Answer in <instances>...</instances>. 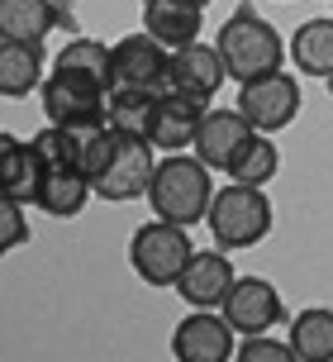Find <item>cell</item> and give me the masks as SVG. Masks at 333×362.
I'll return each instance as SVG.
<instances>
[{
  "label": "cell",
  "instance_id": "cell-24",
  "mask_svg": "<svg viewBox=\"0 0 333 362\" xmlns=\"http://www.w3.org/2000/svg\"><path fill=\"white\" fill-rule=\"evenodd\" d=\"M152 100L148 90H110L105 95V119L114 129H133V134H143L148 129V115H152Z\"/></svg>",
  "mask_w": 333,
  "mask_h": 362
},
{
  "label": "cell",
  "instance_id": "cell-20",
  "mask_svg": "<svg viewBox=\"0 0 333 362\" xmlns=\"http://www.w3.org/2000/svg\"><path fill=\"white\" fill-rule=\"evenodd\" d=\"M300 362H333V310L329 305H310L291 320V339Z\"/></svg>",
  "mask_w": 333,
  "mask_h": 362
},
{
  "label": "cell",
  "instance_id": "cell-1",
  "mask_svg": "<svg viewBox=\"0 0 333 362\" xmlns=\"http://www.w3.org/2000/svg\"><path fill=\"white\" fill-rule=\"evenodd\" d=\"M152 167H157V148L133 134V129H114L110 119L86 134V148H81V172L91 177V191L100 200H138L148 196V181H152Z\"/></svg>",
  "mask_w": 333,
  "mask_h": 362
},
{
  "label": "cell",
  "instance_id": "cell-15",
  "mask_svg": "<svg viewBox=\"0 0 333 362\" xmlns=\"http://www.w3.org/2000/svg\"><path fill=\"white\" fill-rule=\"evenodd\" d=\"M57 24L72 29V10L53 0H0V43H43Z\"/></svg>",
  "mask_w": 333,
  "mask_h": 362
},
{
  "label": "cell",
  "instance_id": "cell-25",
  "mask_svg": "<svg viewBox=\"0 0 333 362\" xmlns=\"http://www.w3.org/2000/svg\"><path fill=\"white\" fill-rule=\"evenodd\" d=\"M234 362H300V358H296V348H291V344H277L272 334H253V339H243V344H238Z\"/></svg>",
  "mask_w": 333,
  "mask_h": 362
},
{
  "label": "cell",
  "instance_id": "cell-11",
  "mask_svg": "<svg viewBox=\"0 0 333 362\" xmlns=\"http://www.w3.org/2000/svg\"><path fill=\"white\" fill-rule=\"evenodd\" d=\"M234 353H238V344H234V329L224 315L195 310L171 329V358L176 362H229Z\"/></svg>",
  "mask_w": 333,
  "mask_h": 362
},
{
  "label": "cell",
  "instance_id": "cell-3",
  "mask_svg": "<svg viewBox=\"0 0 333 362\" xmlns=\"http://www.w3.org/2000/svg\"><path fill=\"white\" fill-rule=\"evenodd\" d=\"M214 48L224 57V72L229 81H258L267 72H281V62H286V43L281 34L258 15V10H234V15L219 24V38H214Z\"/></svg>",
  "mask_w": 333,
  "mask_h": 362
},
{
  "label": "cell",
  "instance_id": "cell-27",
  "mask_svg": "<svg viewBox=\"0 0 333 362\" xmlns=\"http://www.w3.org/2000/svg\"><path fill=\"white\" fill-rule=\"evenodd\" d=\"M15 144H19L15 134H5V129H0V167H5V158H10V148H15Z\"/></svg>",
  "mask_w": 333,
  "mask_h": 362
},
{
  "label": "cell",
  "instance_id": "cell-18",
  "mask_svg": "<svg viewBox=\"0 0 333 362\" xmlns=\"http://www.w3.org/2000/svg\"><path fill=\"white\" fill-rule=\"evenodd\" d=\"M286 53L296 57V72H305V76H324V81H329V76H333V15L305 19L296 34H291Z\"/></svg>",
  "mask_w": 333,
  "mask_h": 362
},
{
  "label": "cell",
  "instance_id": "cell-2",
  "mask_svg": "<svg viewBox=\"0 0 333 362\" xmlns=\"http://www.w3.org/2000/svg\"><path fill=\"white\" fill-rule=\"evenodd\" d=\"M210 200H214V181H210V167L200 158H190V153H162L157 158L148 181V205L157 219L190 229L210 215Z\"/></svg>",
  "mask_w": 333,
  "mask_h": 362
},
{
  "label": "cell",
  "instance_id": "cell-17",
  "mask_svg": "<svg viewBox=\"0 0 333 362\" xmlns=\"http://www.w3.org/2000/svg\"><path fill=\"white\" fill-rule=\"evenodd\" d=\"M91 177L81 167H57V163H43V186H38V210L53 219H72L86 210L91 200Z\"/></svg>",
  "mask_w": 333,
  "mask_h": 362
},
{
  "label": "cell",
  "instance_id": "cell-5",
  "mask_svg": "<svg viewBox=\"0 0 333 362\" xmlns=\"http://www.w3.org/2000/svg\"><path fill=\"white\" fill-rule=\"evenodd\" d=\"M190 238H186L181 224H166V219H152V224H138L129 238V267L148 281V286H176L181 267L190 262Z\"/></svg>",
  "mask_w": 333,
  "mask_h": 362
},
{
  "label": "cell",
  "instance_id": "cell-19",
  "mask_svg": "<svg viewBox=\"0 0 333 362\" xmlns=\"http://www.w3.org/2000/svg\"><path fill=\"white\" fill-rule=\"evenodd\" d=\"M43 86V43H0V95L19 100Z\"/></svg>",
  "mask_w": 333,
  "mask_h": 362
},
{
  "label": "cell",
  "instance_id": "cell-22",
  "mask_svg": "<svg viewBox=\"0 0 333 362\" xmlns=\"http://www.w3.org/2000/svg\"><path fill=\"white\" fill-rule=\"evenodd\" d=\"M53 72L81 76V81H95L100 90H110V48L95 43V38H86V34H76V38H67V48L53 57Z\"/></svg>",
  "mask_w": 333,
  "mask_h": 362
},
{
  "label": "cell",
  "instance_id": "cell-23",
  "mask_svg": "<svg viewBox=\"0 0 333 362\" xmlns=\"http://www.w3.org/2000/svg\"><path fill=\"white\" fill-rule=\"evenodd\" d=\"M277 167H281V153L272 144V134H253L238 148V158L229 163V177L243 181V186H267V181L277 177Z\"/></svg>",
  "mask_w": 333,
  "mask_h": 362
},
{
  "label": "cell",
  "instance_id": "cell-10",
  "mask_svg": "<svg viewBox=\"0 0 333 362\" xmlns=\"http://www.w3.org/2000/svg\"><path fill=\"white\" fill-rule=\"evenodd\" d=\"M253 134H258V129L238 115V105H234V110H229V105H214V110L205 105L200 129H195V144H190V148H195V158H200L210 172H229V163L238 158V148L248 144Z\"/></svg>",
  "mask_w": 333,
  "mask_h": 362
},
{
  "label": "cell",
  "instance_id": "cell-12",
  "mask_svg": "<svg viewBox=\"0 0 333 362\" xmlns=\"http://www.w3.org/2000/svg\"><path fill=\"white\" fill-rule=\"evenodd\" d=\"M224 81H229V72H224V57L214 43L195 38V43H186V48L171 53V90L176 95L195 100V105H210Z\"/></svg>",
  "mask_w": 333,
  "mask_h": 362
},
{
  "label": "cell",
  "instance_id": "cell-6",
  "mask_svg": "<svg viewBox=\"0 0 333 362\" xmlns=\"http://www.w3.org/2000/svg\"><path fill=\"white\" fill-rule=\"evenodd\" d=\"M110 90H171V48H162L152 34H129L110 48Z\"/></svg>",
  "mask_w": 333,
  "mask_h": 362
},
{
  "label": "cell",
  "instance_id": "cell-29",
  "mask_svg": "<svg viewBox=\"0 0 333 362\" xmlns=\"http://www.w3.org/2000/svg\"><path fill=\"white\" fill-rule=\"evenodd\" d=\"M329 90H333V76H329Z\"/></svg>",
  "mask_w": 333,
  "mask_h": 362
},
{
  "label": "cell",
  "instance_id": "cell-13",
  "mask_svg": "<svg viewBox=\"0 0 333 362\" xmlns=\"http://www.w3.org/2000/svg\"><path fill=\"white\" fill-rule=\"evenodd\" d=\"M200 115H205V105L186 100V95H176V90H166V95H157V100H152V115H148L143 139H148L157 153H186V148L195 144Z\"/></svg>",
  "mask_w": 333,
  "mask_h": 362
},
{
  "label": "cell",
  "instance_id": "cell-21",
  "mask_svg": "<svg viewBox=\"0 0 333 362\" xmlns=\"http://www.w3.org/2000/svg\"><path fill=\"white\" fill-rule=\"evenodd\" d=\"M38 186H43V158H38L34 144L19 139L10 148L5 167H0V196L19 200V205H38Z\"/></svg>",
  "mask_w": 333,
  "mask_h": 362
},
{
  "label": "cell",
  "instance_id": "cell-28",
  "mask_svg": "<svg viewBox=\"0 0 333 362\" xmlns=\"http://www.w3.org/2000/svg\"><path fill=\"white\" fill-rule=\"evenodd\" d=\"M195 5H210V0H195Z\"/></svg>",
  "mask_w": 333,
  "mask_h": 362
},
{
  "label": "cell",
  "instance_id": "cell-14",
  "mask_svg": "<svg viewBox=\"0 0 333 362\" xmlns=\"http://www.w3.org/2000/svg\"><path fill=\"white\" fill-rule=\"evenodd\" d=\"M234 276L238 272L229 267L224 248H210V253H190V262L176 276V291H181V300L190 310H219V300L234 286Z\"/></svg>",
  "mask_w": 333,
  "mask_h": 362
},
{
  "label": "cell",
  "instance_id": "cell-26",
  "mask_svg": "<svg viewBox=\"0 0 333 362\" xmlns=\"http://www.w3.org/2000/svg\"><path fill=\"white\" fill-rule=\"evenodd\" d=\"M29 238V219H24V205L10 196H0V257L15 253L19 243Z\"/></svg>",
  "mask_w": 333,
  "mask_h": 362
},
{
  "label": "cell",
  "instance_id": "cell-16",
  "mask_svg": "<svg viewBox=\"0 0 333 362\" xmlns=\"http://www.w3.org/2000/svg\"><path fill=\"white\" fill-rule=\"evenodd\" d=\"M205 5L195 0H143V34H152L162 48H186L200 38Z\"/></svg>",
  "mask_w": 333,
  "mask_h": 362
},
{
  "label": "cell",
  "instance_id": "cell-7",
  "mask_svg": "<svg viewBox=\"0 0 333 362\" xmlns=\"http://www.w3.org/2000/svg\"><path fill=\"white\" fill-rule=\"evenodd\" d=\"M238 115L258 134H281L300 115V86L296 76L286 72H267L258 81H243L238 86Z\"/></svg>",
  "mask_w": 333,
  "mask_h": 362
},
{
  "label": "cell",
  "instance_id": "cell-8",
  "mask_svg": "<svg viewBox=\"0 0 333 362\" xmlns=\"http://www.w3.org/2000/svg\"><path fill=\"white\" fill-rule=\"evenodd\" d=\"M219 315L229 320L234 334L253 339V334H272V325L286 310H281V291L267 276H234L229 296L219 300Z\"/></svg>",
  "mask_w": 333,
  "mask_h": 362
},
{
  "label": "cell",
  "instance_id": "cell-9",
  "mask_svg": "<svg viewBox=\"0 0 333 362\" xmlns=\"http://www.w3.org/2000/svg\"><path fill=\"white\" fill-rule=\"evenodd\" d=\"M105 95L110 90H100L95 81H81V76H67V72H53L38 86L48 124H100L105 119Z\"/></svg>",
  "mask_w": 333,
  "mask_h": 362
},
{
  "label": "cell",
  "instance_id": "cell-4",
  "mask_svg": "<svg viewBox=\"0 0 333 362\" xmlns=\"http://www.w3.org/2000/svg\"><path fill=\"white\" fill-rule=\"evenodd\" d=\"M210 234H214V248L224 253H238V248H258L262 238L272 234V200L262 196V186H219L214 200H210Z\"/></svg>",
  "mask_w": 333,
  "mask_h": 362
}]
</instances>
